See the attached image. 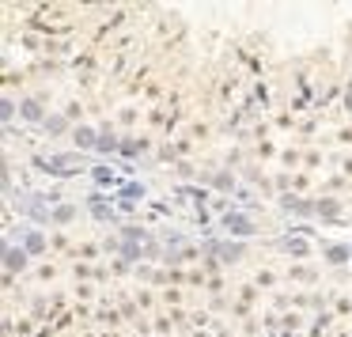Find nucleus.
I'll use <instances>...</instances> for the list:
<instances>
[{
    "mask_svg": "<svg viewBox=\"0 0 352 337\" xmlns=\"http://www.w3.org/2000/svg\"><path fill=\"white\" fill-rule=\"evenodd\" d=\"M8 265H12V269H23V254H8Z\"/></svg>",
    "mask_w": 352,
    "mask_h": 337,
    "instance_id": "nucleus-1",
    "label": "nucleus"
}]
</instances>
